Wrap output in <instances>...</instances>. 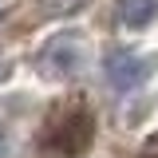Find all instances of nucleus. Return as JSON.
I'll return each mask as SVG.
<instances>
[{
	"label": "nucleus",
	"mask_w": 158,
	"mask_h": 158,
	"mask_svg": "<svg viewBox=\"0 0 158 158\" xmlns=\"http://www.w3.org/2000/svg\"><path fill=\"white\" fill-rule=\"evenodd\" d=\"M75 67H79V36L75 32L52 36L48 48L40 52V71L48 79H59V75H71Z\"/></svg>",
	"instance_id": "3"
},
{
	"label": "nucleus",
	"mask_w": 158,
	"mask_h": 158,
	"mask_svg": "<svg viewBox=\"0 0 158 158\" xmlns=\"http://www.w3.org/2000/svg\"><path fill=\"white\" fill-rule=\"evenodd\" d=\"M91 138H95V115L83 99H67L44 118V146L52 154H83Z\"/></svg>",
	"instance_id": "1"
},
{
	"label": "nucleus",
	"mask_w": 158,
	"mask_h": 158,
	"mask_svg": "<svg viewBox=\"0 0 158 158\" xmlns=\"http://www.w3.org/2000/svg\"><path fill=\"white\" fill-rule=\"evenodd\" d=\"M150 16H154V0H123L118 4V20L127 28H138V24H146Z\"/></svg>",
	"instance_id": "4"
},
{
	"label": "nucleus",
	"mask_w": 158,
	"mask_h": 158,
	"mask_svg": "<svg viewBox=\"0 0 158 158\" xmlns=\"http://www.w3.org/2000/svg\"><path fill=\"white\" fill-rule=\"evenodd\" d=\"M0 79H8V59L0 56Z\"/></svg>",
	"instance_id": "7"
},
{
	"label": "nucleus",
	"mask_w": 158,
	"mask_h": 158,
	"mask_svg": "<svg viewBox=\"0 0 158 158\" xmlns=\"http://www.w3.org/2000/svg\"><path fill=\"white\" fill-rule=\"evenodd\" d=\"M4 150H8V135H4V127H0V158H4Z\"/></svg>",
	"instance_id": "6"
},
{
	"label": "nucleus",
	"mask_w": 158,
	"mask_h": 158,
	"mask_svg": "<svg viewBox=\"0 0 158 158\" xmlns=\"http://www.w3.org/2000/svg\"><path fill=\"white\" fill-rule=\"evenodd\" d=\"M138 158H158V138H154V142H146V150H142Z\"/></svg>",
	"instance_id": "5"
},
{
	"label": "nucleus",
	"mask_w": 158,
	"mask_h": 158,
	"mask_svg": "<svg viewBox=\"0 0 158 158\" xmlns=\"http://www.w3.org/2000/svg\"><path fill=\"white\" fill-rule=\"evenodd\" d=\"M103 75H107V83L115 91H135V87L146 83L150 63L142 56H135V52H127V48H115V52H107V59H103Z\"/></svg>",
	"instance_id": "2"
}]
</instances>
